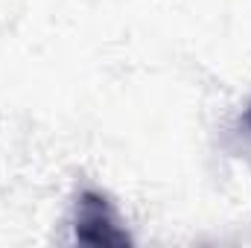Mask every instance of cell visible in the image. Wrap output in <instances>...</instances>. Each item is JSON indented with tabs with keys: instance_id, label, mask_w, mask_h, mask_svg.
I'll use <instances>...</instances> for the list:
<instances>
[{
	"instance_id": "cell-1",
	"label": "cell",
	"mask_w": 251,
	"mask_h": 248,
	"mask_svg": "<svg viewBox=\"0 0 251 248\" xmlns=\"http://www.w3.org/2000/svg\"><path fill=\"white\" fill-rule=\"evenodd\" d=\"M73 231H76V240L88 246H126L131 240L120 225V216L111 207V201L97 190L79 193Z\"/></svg>"
},
{
	"instance_id": "cell-2",
	"label": "cell",
	"mask_w": 251,
	"mask_h": 248,
	"mask_svg": "<svg viewBox=\"0 0 251 248\" xmlns=\"http://www.w3.org/2000/svg\"><path fill=\"white\" fill-rule=\"evenodd\" d=\"M243 123H246V128L251 131V105H249V111H246V117H243Z\"/></svg>"
}]
</instances>
